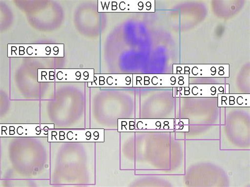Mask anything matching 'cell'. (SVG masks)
<instances>
[{"instance_id": "obj_6", "label": "cell", "mask_w": 250, "mask_h": 187, "mask_svg": "<svg viewBox=\"0 0 250 187\" xmlns=\"http://www.w3.org/2000/svg\"><path fill=\"white\" fill-rule=\"evenodd\" d=\"M133 75L95 74L94 81L88 83V87H133Z\"/></svg>"}, {"instance_id": "obj_3", "label": "cell", "mask_w": 250, "mask_h": 187, "mask_svg": "<svg viewBox=\"0 0 250 187\" xmlns=\"http://www.w3.org/2000/svg\"><path fill=\"white\" fill-rule=\"evenodd\" d=\"M188 86V75H133V87L183 88Z\"/></svg>"}, {"instance_id": "obj_5", "label": "cell", "mask_w": 250, "mask_h": 187, "mask_svg": "<svg viewBox=\"0 0 250 187\" xmlns=\"http://www.w3.org/2000/svg\"><path fill=\"white\" fill-rule=\"evenodd\" d=\"M154 1H98L99 12H154Z\"/></svg>"}, {"instance_id": "obj_2", "label": "cell", "mask_w": 250, "mask_h": 187, "mask_svg": "<svg viewBox=\"0 0 250 187\" xmlns=\"http://www.w3.org/2000/svg\"><path fill=\"white\" fill-rule=\"evenodd\" d=\"M48 140L50 143L104 142V130L50 129Z\"/></svg>"}, {"instance_id": "obj_11", "label": "cell", "mask_w": 250, "mask_h": 187, "mask_svg": "<svg viewBox=\"0 0 250 187\" xmlns=\"http://www.w3.org/2000/svg\"><path fill=\"white\" fill-rule=\"evenodd\" d=\"M55 69H39L38 70V82H55Z\"/></svg>"}, {"instance_id": "obj_1", "label": "cell", "mask_w": 250, "mask_h": 187, "mask_svg": "<svg viewBox=\"0 0 250 187\" xmlns=\"http://www.w3.org/2000/svg\"><path fill=\"white\" fill-rule=\"evenodd\" d=\"M64 44H8L10 58H63Z\"/></svg>"}, {"instance_id": "obj_10", "label": "cell", "mask_w": 250, "mask_h": 187, "mask_svg": "<svg viewBox=\"0 0 250 187\" xmlns=\"http://www.w3.org/2000/svg\"><path fill=\"white\" fill-rule=\"evenodd\" d=\"M246 95L219 94V106H240L235 102H248V98H245Z\"/></svg>"}, {"instance_id": "obj_4", "label": "cell", "mask_w": 250, "mask_h": 187, "mask_svg": "<svg viewBox=\"0 0 250 187\" xmlns=\"http://www.w3.org/2000/svg\"><path fill=\"white\" fill-rule=\"evenodd\" d=\"M0 136L7 137H44L48 136L54 124H10L0 125Z\"/></svg>"}, {"instance_id": "obj_7", "label": "cell", "mask_w": 250, "mask_h": 187, "mask_svg": "<svg viewBox=\"0 0 250 187\" xmlns=\"http://www.w3.org/2000/svg\"><path fill=\"white\" fill-rule=\"evenodd\" d=\"M55 82L92 83L95 74L94 69H56Z\"/></svg>"}, {"instance_id": "obj_9", "label": "cell", "mask_w": 250, "mask_h": 187, "mask_svg": "<svg viewBox=\"0 0 250 187\" xmlns=\"http://www.w3.org/2000/svg\"><path fill=\"white\" fill-rule=\"evenodd\" d=\"M224 85H192L189 84L186 87L179 88L180 90L176 91V97H218L219 94H222V88Z\"/></svg>"}, {"instance_id": "obj_8", "label": "cell", "mask_w": 250, "mask_h": 187, "mask_svg": "<svg viewBox=\"0 0 250 187\" xmlns=\"http://www.w3.org/2000/svg\"><path fill=\"white\" fill-rule=\"evenodd\" d=\"M189 77H228L229 64H188Z\"/></svg>"}]
</instances>
